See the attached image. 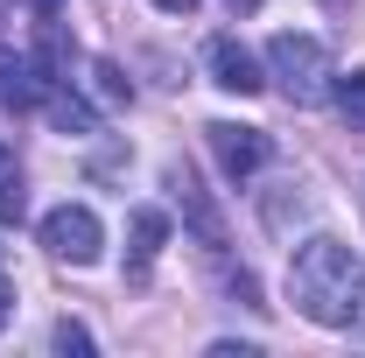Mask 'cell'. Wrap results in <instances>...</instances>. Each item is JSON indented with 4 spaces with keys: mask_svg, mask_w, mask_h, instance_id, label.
Wrapping results in <instances>:
<instances>
[{
    "mask_svg": "<svg viewBox=\"0 0 365 358\" xmlns=\"http://www.w3.org/2000/svg\"><path fill=\"white\" fill-rule=\"evenodd\" d=\"M204 134H211V155H218V169H225L232 183L260 176V169L274 162V140L260 134V127H232V120H211Z\"/></svg>",
    "mask_w": 365,
    "mask_h": 358,
    "instance_id": "cell-4",
    "label": "cell"
},
{
    "mask_svg": "<svg viewBox=\"0 0 365 358\" xmlns=\"http://www.w3.org/2000/svg\"><path fill=\"white\" fill-rule=\"evenodd\" d=\"M330 98H337V120L365 134V71H344V78H330Z\"/></svg>",
    "mask_w": 365,
    "mask_h": 358,
    "instance_id": "cell-9",
    "label": "cell"
},
{
    "mask_svg": "<svg viewBox=\"0 0 365 358\" xmlns=\"http://www.w3.org/2000/svg\"><path fill=\"white\" fill-rule=\"evenodd\" d=\"M288 295H295V310L323 323V330H351V295H359V260H351V246L344 239H302L295 246V260H288Z\"/></svg>",
    "mask_w": 365,
    "mask_h": 358,
    "instance_id": "cell-1",
    "label": "cell"
},
{
    "mask_svg": "<svg viewBox=\"0 0 365 358\" xmlns=\"http://www.w3.org/2000/svg\"><path fill=\"white\" fill-rule=\"evenodd\" d=\"M169 183H176V197H182V211H190V225H197V239H204V246H225V225L211 218V204H204L197 176H190V169H169Z\"/></svg>",
    "mask_w": 365,
    "mask_h": 358,
    "instance_id": "cell-8",
    "label": "cell"
},
{
    "mask_svg": "<svg viewBox=\"0 0 365 358\" xmlns=\"http://www.w3.org/2000/svg\"><path fill=\"white\" fill-rule=\"evenodd\" d=\"M204 63H211V85L239 91V98H253V91L267 85V71H260V56L239 43V36H211V49H204Z\"/></svg>",
    "mask_w": 365,
    "mask_h": 358,
    "instance_id": "cell-6",
    "label": "cell"
},
{
    "mask_svg": "<svg viewBox=\"0 0 365 358\" xmlns=\"http://www.w3.org/2000/svg\"><path fill=\"white\" fill-rule=\"evenodd\" d=\"M155 7H162V14H190L197 0H155Z\"/></svg>",
    "mask_w": 365,
    "mask_h": 358,
    "instance_id": "cell-13",
    "label": "cell"
},
{
    "mask_svg": "<svg viewBox=\"0 0 365 358\" xmlns=\"http://www.w3.org/2000/svg\"><path fill=\"white\" fill-rule=\"evenodd\" d=\"M162 246H169V211L140 204L134 218H127V281H148L155 260H162Z\"/></svg>",
    "mask_w": 365,
    "mask_h": 358,
    "instance_id": "cell-7",
    "label": "cell"
},
{
    "mask_svg": "<svg viewBox=\"0 0 365 358\" xmlns=\"http://www.w3.org/2000/svg\"><path fill=\"white\" fill-rule=\"evenodd\" d=\"M7 310H14V295H7V274H0V323H7Z\"/></svg>",
    "mask_w": 365,
    "mask_h": 358,
    "instance_id": "cell-15",
    "label": "cell"
},
{
    "mask_svg": "<svg viewBox=\"0 0 365 358\" xmlns=\"http://www.w3.org/2000/svg\"><path fill=\"white\" fill-rule=\"evenodd\" d=\"M43 246L71 267H91L98 246H106V225H98L91 204H56V211H43Z\"/></svg>",
    "mask_w": 365,
    "mask_h": 358,
    "instance_id": "cell-3",
    "label": "cell"
},
{
    "mask_svg": "<svg viewBox=\"0 0 365 358\" xmlns=\"http://www.w3.org/2000/svg\"><path fill=\"white\" fill-rule=\"evenodd\" d=\"M21 7H36V14H43V21H49V14H56V7H63V0H21Z\"/></svg>",
    "mask_w": 365,
    "mask_h": 358,
    "instance_id": "cell-14",
    "label": "cell"
},
{
    "mask_svg": "<svg viewBox=\"0 0 365 358\" xmlns=\"http://www.w3.org/2000/svg\"><path fill=\"white\" fill-rule=\"evenodd\" d=\"M225 7H232V14H253V7H260V0H225Z\"/></svg>",
    "mask_w": 365,
    "mask_h": 358,
    "instance_id": "cell-16",
    "label": "cell"
},
{
    "mask_svg": "<svg viewBox=\"0 0 365 358\" xmlns=\"http://www.w3.org/2000/svg\"><path fill=\"white\" fill-rule=\"evenodd\" d=\"M351 330H365V274H359V295H351Z\"/></svg>",
    "mask_w": 365,
    "mask_h": 358,
    "instance_id": "cell-12",
    "label": "cell"
},
{
    "mask_svg": "<svg viewBox=\"0 0 365 358\" xmlns=\"http://www.w3.org/2000/svg\"><path fill=\"white\" fill-rule=\"evenodd\" d=\"M49 344H56V352H91V330H85V323H71V316H63V323L49 330Z\"/></svg>",
    "mask_w": 365,
    "mask_h": 358,
    "instance_id": "cell-11",
    "label": "cell"
},
{
    "mask_svg": "<svg viewBox=\"0 0 365 358\" xmlns=\"http://www.w3.org/2000/svg\"><path fill=\"white\" fill-rule=\"evenodd\" d=\"M267 78L281 85L288 106H317V98H330V49H323L317 36L281 29V36L267 43Z\"/></svg>",
    "mask_w": 365,
    "mask_h": 358,
    "instance_id": "cell-2",
    "label": "cell"
},
{
    "mask_svg": "<svg viewBox=\"0 0 365 358\" xmlns=\"http://www.w3.org/2000/svg\"><path fill=\"white\" fill-rule=\"evenodd\" d=\"M63 85V78H49L43 56H21V49H0V106H14V113H36L49 106V91Z\"/></svg>",
    "mask_w": 365,
    "mask_h": 358,
    "instance_id": "cell-5",
    "label": "cell"
},
{
    "mask_svg": "<svg viewBox=\"0 0 365 358\" xmlns=\"http://www.w3.org/2000/svg\"><path fill=\"white\" fill-rule=\"evenodd\" d=\"M21 204H29V197H21V176L7 169V176H0V225H21Z\"/></svg>",
    "mask_w": 365,
    "mask_h": 358,
    "instance_id": "cell-10",
    "label": "cell"
}]
</instances>
